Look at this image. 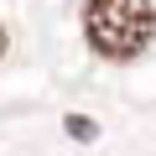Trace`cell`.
<instances>
[{"instance_id":"6da1fadb","label":"cell","mask_w":156,"mask_h":156,"mask_svg":"<svg viewBox=\"0 0 156 156\" xmlns=\"http://www.w3.org/2000/svg\"><path fill=\"white\" fill-rule=\"evenodd\" d=\"M83 37L104 62H130L156 42V0H83Z\"/></svg>"},{"instance_id":"7a4b0ae2","label":"cell","mask_w":156,"mask_h":156,"mask_svg":"<svg viewBox=\"0 0 156 156\" xmlns=\"http://www.w3.org/2000/svg\"><path fill=\"white\" fill-rule=\"evenodd\" d=\"M68 135L73 140H94V120L89 115H68Z\"/></svg>"},{"instance_id":"3957f363","label":"cell","mask_w":156,"mask_h":156,"mask_svg":"<svg viewBox=\"0 0 156 156\" xmlns=\"http://www.w3.org/2000/svg\"><path fill=\"white\" fill-rule=\"evenodd\" d=\"M5 47H11V37H5V26H0V57H5Z\"/></svg>"}]
</instances>
